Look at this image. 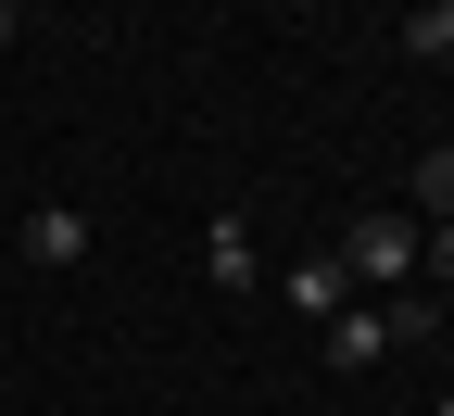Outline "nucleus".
<instances>
[{
  "instance_id": "f257e3e1",
  "label": "nucleus",
  "mask_w": 454,
  "mask_h": 416,
  "mask_svg": "<svg viewBox=\"0 0 454 416\" xmlns=\"http://www.w3.org/2000/svg\"><path fill=\"white\" fill-rule=\"evenodd\" d=\"M417 328H442V316L417 303V290H404V303H340V316L316 328V353H328V366H340V379H366V366H379V353H404Z\"/></svg>"
},
{
  "instance_id": "f03ea898",
  "label": "nucleus",
  "mask_w": 454,
  "mask_h": 416,
  "mask_svg": "<svg viewBox=\"0 0 454 416\" xmlns=\"http://www.w3.org/2000/svg\"><path fill=\"white\" fill-rule=\"evenodd\" d=\"M328 253H340V278H366V290H391V303H404V278H417V227H391V215H354Z\"/></svg>"
},
{
  "instance_id": "7ed1b4c3",
  "label": "nucleus",
  "mask_w": 454,
  "mask_h": 416,
  "mask_svg": "<svg viewBox=\"0 0 454 416\" xmlns=\"http://www.w3.org/2000/svg\"><path fill=\"white\" fill-rule=\"evenodd\" d=\"M278 303H291V316H340V303H354V278H340V253H303V265H278Z\"/></svg>"
},
{
  "instance_id": "20e7f679",
  "label": "nucleus",
  "mask_w": 454,
  "mask_h": 416,
  "mask_svg": "<svg viewBox=\"0 0 454 416\" xmlns=\"http://www.w3.org/2000/svg\"><path fill=\"white\" fill-rule=\"evenodd\" d=\"M13 253H26V265H89V215H76V202H38V215L13 227Z\"/></svg>"
},
{
  "instance_id": "39448f33",
  "label": "nucleus",
  "mask_w": 454,
  "mask_h": 416,
  "mask_svg": "<svg viewBox=\"0 0 454 416\" xmlns=\"http://www.w3.org/2000/svg\"><path fill=\"white\" fill-rule=\"evenodd\" d=\"M202 265H215V290H253L265 265H253V215H215L202 227Z\"/></svg>"
},
{
  "instance_id": "423d86ee",
  "label": "nucleus",
  "mask_w": 454,
  "mask_h": 416,
  "mask_svg": "<svg viewBox=\"0 0 454 416\" xmlns=\"http://www.w3.org/2000/svg\"><path fill=\"white\" fill-rule=\"evenodd\" d=\"M391 38H404V51H417V64H454V0H417V13H404V26H391Z\"/></svg>"
},
{
  "instance_id": "0eeeda50",
  "label": "nucleus",
  "mask_w": 454,
  "mask_h": 416,
  "mask_svg": "<svg viewBox=\"0 0 454 416\" xmlns=\"http://www.w3.org/2000/svg\"><path fill=\"white\" fill-rule=\"evenodd\" d=\"M417 202H429V227L454 215V139H429V152H417Z\"/></svg>"
},
{
  "instance_id": "6e6552de",
  "label": "nucleus",
  "mask_w": 454,
  "mask_h": 416,
  "mask_svg": "<svg viewBox=\"0 0 454 416\" xmlns=\"http://www.w3.org/2000/svg\"><path fill=\"white\" fill-rule=\"evenodd\" d=\"M417 265H429V278H454V215H442V227H417Z\"/></svg>"
},
{
  "instance_id": "1a4fd4ad",
  "label": "nucleus",
  "mask_w": 454,
  "mask_h": 416,
  "mask_svg": "<svg viewBox=\"0 0 454 416\" xmlns=\"http://www.w3.org/2000/svg\"><path fill=\"white\" fill-rule=\"evenodd\" d=\"M13 26H26V13H13V0H0V51H13Z\"/></svg>"
}]
</instances>
